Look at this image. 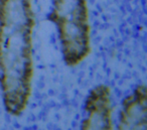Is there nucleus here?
<instances>
[{
	"label": "nucleus",
	"instance_id": "20e7f679",
	"mask_svg": "<svg viewBox=\"0 0 147 130\" xmlns=\"http://www.w3.org/2000/svg\"><path fill=\"white\" fill-rule=\"evenodd\" d=\"M147 90L140 85L122 103L118 129H146Z\"/></svg>",
	"mask_w": 147,
	"mask_h": 130
},
{
	"label": "nucleus",
	"instance_id": "f257e3e1",
	"mask_svg": "<svg viewBox=\"0 0 147 130\" xmlns=\"http://www.w3.org/2000/svg\"><path fill=\"white\" fill-rule=\"evenodd\" d=\"M32 0H0V87L6 112L18 117L32 90Z\"/></svg>",
	"mask_w": 147,
	"mask_h": 130
},
{
	"label": "nucleus",
	"instance_id": "7ed1b4c3",
	"mask_svg": "<svg viewBox=\"0 0 147 130\" xmlns=\"http://www.w3.org/2000/svg\"><path fill=\"white\" fill-rule=\"evenodd\" d=\"M85 113L86 118L81 125L82 129H113L109 86L101 84L91 90L85 104Z\"/></svg>",
	"mask_w": 147,
	"mask_h": 130
},
{
	"label": "nucleus",
	"instance_id": "f03ea898",
	"mask_svg": "<svg viewBox=\"0 0 147 130\" xmlns=\"http://www.w3.org/2000/svg\"><path fill=\"white\" fill-rule=\"evenodd\" d=\"M49 19L57 29L65 63L69 67L79 66L91 53L87 0H53Z\"/></svg>",
	"mask_w": 147,
	"mask_h": 130
}]
</instances>
